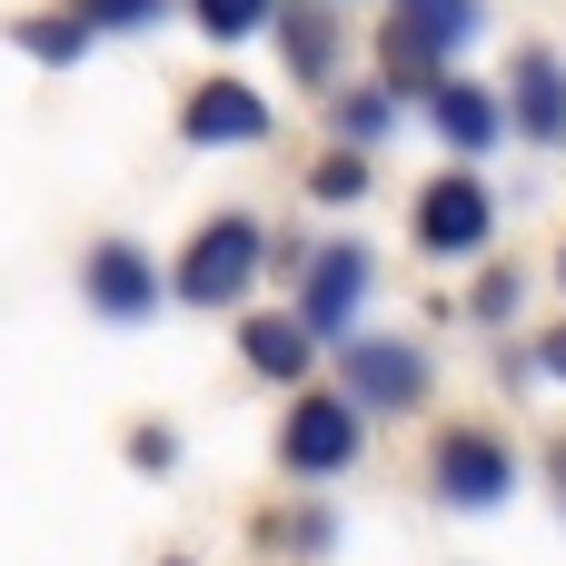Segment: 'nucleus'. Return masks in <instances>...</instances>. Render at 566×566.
Returning <instances> with one entry per match:
<instances>
[{"label": "nucleus", "instance_id": "1", "mask_svg": "<svg viewBox=\"0 0 566 566\" xmlns=\"http://www.w3.org/2000/svg\"><path fill=\"white\" fill-rule=\"evenodd\" d=\"M478 30V0H398L378 30V99H428L448 80V50Z\"/></svg>", "mask_w": 566, "mask_h": 566}, {"label": "nucleus", "instance_id": "2", "mask_svg": "<svg viewBox=\"0 0 566 566\" xmlns=\"http://www.w3.org/2000/svg\"><path fill=\"white\" fill-rule=\"evenodd\" d=\"M259 259H269L259 219H249V209H219V219L179 249V269H169L159 289H179V308H239V298L259 289Z\"/></svg>", "mask_w": 566, "mask_h": 566}, {"label": "nucleus", "instance_id": "3", "mask_svg": "<svg viewBox=\"0 0 566 566\" xmlns=\"http://www.w3.org/2000/svg\"><path fill=\"white\" fill-rule=\"evenodd\" d=\"M358 438H368V418H358L338 388H298L289 418H279V468H289L298 488H328V478L358 468Z\"/></svg>", "mask_w": 566, "mask_h": 566}, {"label": "nucleus", "instance_id": "4", "mask_svg": "<svg viewBox=\"0 0 566 566\" xmlns=\"http://www.w3.org/2000/svg\"><path fill=\"white\" fill-rule=\"evenodd\" d=\"M358 298H368V249H358V239H318L289 318H298V338L318 348V338H348V328H358Z\"/></svg>", "mask_w": 566, "mask_h": 566}, {"label": "nucleus", "instance_id": "5", "mask_svg": "<svg viewBox=\"0 0 566 566\" xmlns=\"http://www.w3.org/2000/svg\"><path fill=\"white\" fill-rule=\"evenodd\" d=\"M428 488H438L448 507H507V497H517V448L488 438V428H448L438 458H428Z\"/></svg>", "mask_w": 566, "mask_h": 566}, {"label": "nucleus", "instance_id": "6", "mask_svg": "<svg viewBox=\"0 0 566 566\" xmlns=\"http://www.w3.org/2000/svg\"><path fill=\"white\" fill-rule=\"evenodd\" d=\"M488 229H497V199L478 169H448L418 189V249L428 259H468V249H488Z\"/></svg>", "mask_w": 566, "mask_h": 566}, {"label": "nucleus", "instance_id": "7", "mask_svg": "<svg viewBox=\"0 0 566 566\" xmlns=\"http://www.w3.org/2000/svg\"><path fill=\"white\" fill-rule=\"evenodd\" d=\"M338 398L368 418H388V408H418L428 398V348H408V338H358L348 358H338Z\"/></svg>", "mask_w": 566, "mask_h": 566}, {"label": "nucleus", "instance_id": "8", "mask_svg": "<svg viewBox=\"0 0 566 566\" xmlns=\"http://www.w3.org/2000/svg\"><path fill=\"white\" fill-rule=\"evenodd\" d=\"M80 289H90V308L99 318H119V328H139L169 289H159V259L139 249V239H99L90 259H80Z\"/></svg>", "mask_w": 566, "mask_h": 566}, {"label": "nucleus", "instance_id": "9", "mask_svg": "<svg viewBox=\"0 0 566 566\" xmlns=\"http://www.w3.org/2000/svg\"><path fill=\"white\" fill-rule=\"evenodd\" d=\"M179 139L189 149H249V139H269V99L249 80H199L179 99Z\"/></svg>", "mask_w": 566, "mask_h": 566}, {"label": "nucleus", "instance_id": "10", "mask_svg": "<svg viewBox=\"0 0 566 566\" xmlns=\"http://www.w3.org/2000/svg\"><path fill=\"white\" fill-rule=\"evenodd\" d=\"M507 119H517V139H537V149L566 139V60L557 50H517V70H507Z\"/></svg>", "mask_w": 566, "mask_h": 566}, {"label": "nucleus", "instance_id": "11", "mask_svg": "<svg viewBox=\"0 0 566 566\" xmlns=\"http://www.w3.org/2000/svg\"><path fill=\"white\" fill-rule=\"evenodd\" d=\"M428 129H438L458 159H488L497 129H507V109H497V90H478V80H438V90H428Z\"/></svg>", "mask_w": 566, "mask_h": 566}, {"label": "nucleus", "instance_id": "12", "mask_svg": "<svg viewBox=\"0 0 566 566\" xmlns=\"http://www.w3.org/2000/svg\"><path fill=\"white\" fill-rule=\"evenodd\" d=\"M269 30H279V50H289V70H298L308 90H328V80H338V40H328V0H279V10H269Z\"/></svg>", "mask_w": 566, "mask_h": 566}, {"label": "nucleus", "instance_id": "13", "mask_svg": "<svg viewBox=\"0 0 566 566\" xmlns=\"http://www.w3.org/2000/svg\"><path fill=\"white\" fill-rule=\"evenodd\" d=\"M239 358L259 368V378H308V338H298V318H279V308H249L239 318Z\"/></svg>", "mask_w": 566, "mask_h": 566}, {"label": "nucleus", "instance_id": "14", "mask_svg": "<svg viewBox=\"0 0 566 566\" xmlns=\"http://www.w3.org/2000/svg\"><path fill=\"white\" fill-rule=\"evenodd\" d=\"M60 20H70L80 40H99V30H149V20H169V0H60Z\"/></svg>", "mask_w": 566, "mask_h": 566}, {"label": "nucleus", "instance_id": "15", "mask_svg": "<svg viewBox=\"0 0 566 566\" xmlns=\"http://www.w3.org/2000/svg\"><path fill=\"white\" fill-rule=\"evenodd\" d=\"M269 10H279V0H189V20H199L209 40H259Z\"/></svg>", "mask_w": 566, "mask_h": 566}, {"label": "nucleus", "instance_id": "16", "mask_svg": "<svg viewBox=\"0 0 566 566\" xmlns=\"http://www.w3.org/2000/svg\"><path fill=\"white\" fill-rule=\"evenodd\" d=\"M10 40H20V50H30V60H50V70H70V60H90V40H80V30H70V20H60V10H50V20H20V30H10Z\"/></svg>", "mask_w": 566, "mask_h": 566}, {"label": "nucleus", "instance_id": "17", "mask_svg": "<svg viewBox=\"0 0 566 566\" xmlns=\"http://www.w3.org/2000/svg\"><path fill=\"white\" fill-rule=\"evenodd\" d=\"M269 547H289V557H328V547H338V517H328V507H298V517L269 527Z\"/></svg>", "mask_w": 566, "mask_h": 566}, {"label": "nucleus", "instance_id": "18", "mask_svg": "<svg viewBox=\"0 0 566 566\" xmlns=\"http://www.w3.org/2000/svg\"><path fill=\"white\" fill-rule=\"evenodd\" d=\"M338 129H348V149L368 159V139H388V99H378V90H348V99H338Z\"/></svg>", "mask_w": 566, "mask_h": 566}, {"label": "nucleus", "instance_id": "19", "mask_svg": "<svg viewBox=\"0 0 566 566\" xmlns=\"http://www.w3.org/2000/svg\"><path fill=\"white\" fill-rule=\"evenodd\" d=\"M129 468H139V478H169V468H179V428L139 418V428H129Z\"/></svg>", "mask_w": 566, "mask_h": 566}, {"label": "nucleus", "instance_id": "20", "mask_svg": "<svg viewBox=\"0 0 566 566\" xmlns=\"http://www.w3.org/2000/svg\"><path fill=\"white\" fill-rule=\"evenodd\" d=\"M308 189H318V199H358V189H368V159H358V149H328V159L308 169Z\"/></svg>", "mask_w": 566, "mask_h": 566}, {"label": "nucleus", "instance_id": "21", "mask_svg": "<svg viewBox=\"0 0 566 566\" xmlns=\"http://www.w3.org/2000/svg\"><path fill=\"white\" fill-rule=\"evenodd\" d=\"M468 318H488V328H497V318H517V269H507V259L468 289Z\"/></svg>", "mask_w": 566, "mask_h": 566}, {"label": "nucleus", "instance_id": "22", "mask_svg": "<svg viewBox=\"0 0 566 566\" xmlns=\"http://www.w3.org/2000/svg\"><path fill=\"white\" fill-rule=\"evenodd\" d=\"M537 378H557V388H566V318L537 338Z\"/></svg>", "mask_w": 566, "mask_h": 566}, {"label": "nucleus", "instance_id": "23", "mask_svg": "<svg viewBox=\"0 0 566 566\" xmlns=\"http://www.w3.org/2000/svg\"><path fill=\"white\" fill-rule=\"evenodd\" d=\"M547 478H557V497H566V448H557V458H547Z\"/></svg>", "mask_w": 566, "mask_h": 566}, {"label": "nucleus", "instance_id": "24", "mask_svg": "<svg viewBox=\"0 0 566 566\" xmlns=\"http://www.w3.org/2000/svg\"><path fill=\"white\" fill-rule=\"evenodd\" d=\"M557 279H566V249H557Z\"/></svg>", "mask_w": 566, "mask_h": 566}, {"label": "nucleus", "instance_id": "25", "mask_svg": "<svg viewBox=\"0 0 566 566\" xmlns=\"http://www.w3.org/2000/svg\"><path fill=\"white\" fill-rule=\"evenodd\" d=\"M169 566H189V557H169Z\"/></svg>", "mask_w": 566, "mask_h": 566}]
</instances>
